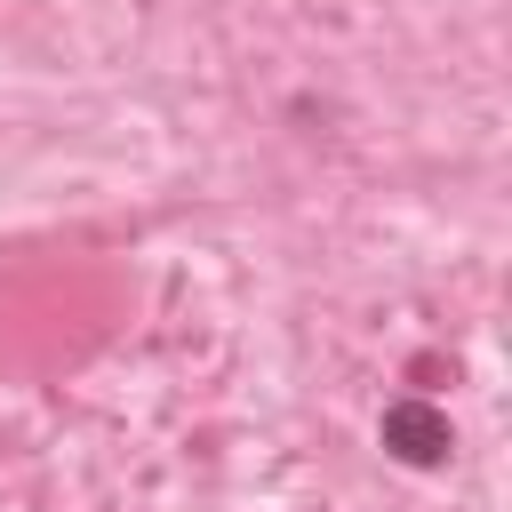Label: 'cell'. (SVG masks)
<instances>
[{"instance_id": "cell-1", "label": "cell", "mask_w": 512, "mask_h": 512, "mask_svg": "<svg viewBox=\"0 0 512 512\" xmlns=\"http://www.w3.org/2000/svg\"><path fill=\"white\" fill-rule=\"evenodd\" d=\"M384 440H392L408 464H432V456L448 448V424H440L432 408H392V416H384Z\"/></svg>"}]
</instances>
